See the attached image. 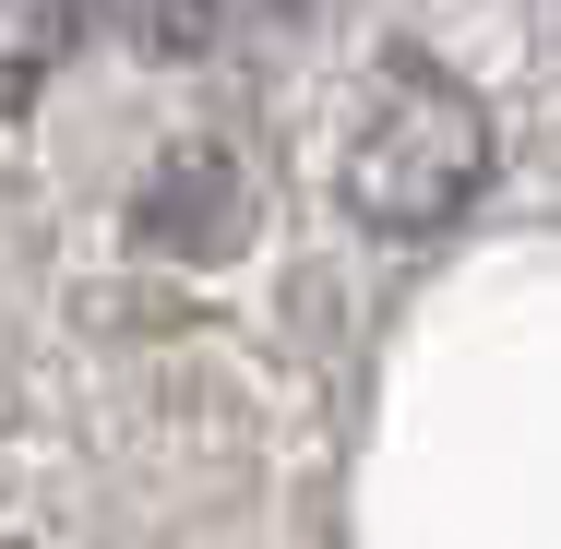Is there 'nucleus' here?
<instances>
[{"label": "nucleus", "mask_w": 561, "mask_h": 549, "mask_svg": "<svg viewBox=\"0 0 561 549\" xmlns=\"http://www.w3.org/2000/svg\"><path fill=\"white\" fill-rule=\"evenodd\" d=\"M490 180V108L478 84H454L431 48H394L370 72V108L346 131V216L382 239H431L478 204Z\"/></svg>", "instance_id": "obj_1"}, {"label": "nucleus", "mask_w": 561, "mask_h": 549, "mask_svg": "<svg viewBox=\"0 0 561 549\" xmlns=\"http://www.w3.org/2000/svg\"><path fill=\"white\" fill-rule=\"evenodd\" d=\"M239 227H251V192H239V168H227L216 144L156 156V180L131 192V239L144 251H180V263H227Z\"/></svg>", "instance_id": "obj_2"}, {"label": "nucleus", "mask_w": 561, "mask_h": 549, "mask_svg": "<svg viewBox=\"0 0 561 549\" xmlns=\"http://www.w3.org/2000/svg\"><path fill=\"white\" fill-rule=\"evenodd\" d=\"M60 36H72V0H0V108L36 96V72L60 60Z\"/></svg>", "instance_id": "obj_3"}, {"label": "nucleus", "mask_w": 561, "mask_h": 549, "mask_svg": "<svg viewBox=\"0 0 561 549\" xmlns=\"http://www.w3.org/2000/svg\"><path fill=\"white\" fill-rule=\"evenodd\" d=\"M131 36H144L156 60H180V48L216 36V0H131Z\"/></svg>", "instance_id": "obj_4"}, {"label": "nucleus", "mask_w": 561, "mask_h": 549, "mask_svg": "<svg viewBox=\"0 0 561 549\" xmlns=\"http://www.w3.org/2000/svg\"><path fill=\"white\" fill-rule=\"evenodd\" d=\"M0 549H24V538H0Z\"/></svg>", "instance_id": "obj_5"}]
</instances>
